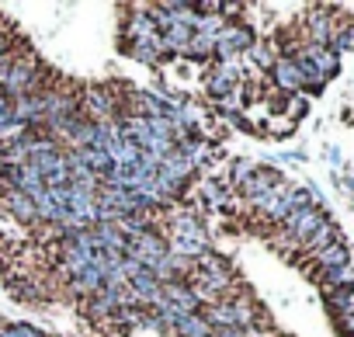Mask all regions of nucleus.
<instances>
[{
	"instance_id": "f257e3e1",
	"label": "nucleus",
	"mask_w": 354,
	"mask_h": 337,
	"mask_svg": "<svg viewBox=\"0 0 354 337\" xmlns=\"http://www.w3.org/2000/svg\"><path fill=\"white\" fill-rule=\"evenodd\" d=\"M254 28L243 25V21H226L216 35V60H233V56H243L250 46H254Z\"/></svg>"
},
{
	"instance_id": "f03ea898",
	"label": "nucleus",
	"mask_w": 354,
	"mask_h": 337,
	"mask_svg": "<svg viewBox=\"0 0 354 337\" xmlns=\"http://www.w3.org/2000/svg\"><path fill=\"white\" fill-rule=\"evenodd\" d=\"M278 188H285V178H281V171L278 167H268V163H254V171L247 174V181L240 185V195L250 202V199H261V195H271V192H278Z\"/></svg>"
},
{
	"instance_id": "7ed1b4c3",
	"label": "nucleus",
	"mask_w": 354,
	"mask_h": 337,
	"mask_svg": "<svg viewBox=\"0 0 354 337\" xmlns=\"http://www.w3.org/2000/svg\"><path fill=\"white\" fill-rule=\"evenodd\" d=\"M330 15H333V8H313L309 11V18H306V46L330 49V39H333V28H337V21Z\"/></svg>"
},
{
	"instance_id": "20e7f679",
	"label": "nucleus",
	"mask_w": 354,
	"mask_h": 337,
	"mask_svg": "<svg viewBox=\"0 0 354 337\" xmlns=\"http://www.w3.org/2000/svg\"><path fill=\"white\" fill-rule=\"evenodd\" d=\"M160 295H163V302L174 306L177 313H202V302H198V295H195V289H192L188 282H170V285L160 289Z\"/></svg>"
},
{
	"instance_id": "39448f33",
	"label": "nucleus",
	"mask_w": 354,
	"mask_h": 337,
	"mask_svg": "<svg viewBox=\"0 0 354 337\" xmlns=\"http://www.w3.org/2000/svg\"><path fill=\"white\" fill-rule=\"evenodd\" d=\"M271 84L278 87V94H302V73L295 66V60H274L271 66Z\"/></svg>"
},
{
	"instance_id": "423d86ee",
	"label": "nucleus",
	"mask_w": 354,
	"mask_h": 337,
	"mask_svg": "<svg viewBox=\"0 0 354 337\" xmlns=\"http://www.w3.org/2000/svg\"><path fill=\"white\" fill-rule=\"evenodd\" d=\"M91 264H94V254H84V251H77V247H70V244H63L59 254H56V268H59V275H66L70 282L80 278Z\"/></svg>"
},
{
	"instance_id": "0eeeda50",
	"label": "nucleus",
	"mask_w": 354,
	"mask_h": 337,
	"mask_svg": "<svg viewBox=\"0 0 354 337\" xmlns=\"http://www.w3.org/2000/svg\"><path fill=\"white\" fill-rule=\"evenodd\" d=\"M0 202H4V209L18 219V223H25V226H32V223H39V216H35V202L28 199V195H21V192H4L0 195Z\"/></svg>"
},
{
	"instance_id": "6e6552de",
	"label": "nucleus",
	"mask_w": 354,
	"mask_h": 337,
	"mask_svg": "<svg viewBox=\"0 0 354 337\" xmlns=\"http://www.w3.org/2000/svg\"><path fill=\"white\" fill-rule=\"evenodd\" d=\"M170 330L177 337H212V327L205 323L202 313H181V316H174Z\"/></svg>"
},
{
	"instance_id": "1a4fd4ad",
	"label": "nucleus",
	"mask_w": 354,
	"mask_h": 337,
	"mask_svg": "<svg viewBox=\"0 0 354 337\" xmlns=\"http://www.w3.org/2000/svg\"><path fill=\"white\" fill-rule=\"evenodd\" d=\"M306 53H309V60H313V66L319 70V77H323V80H333V77L340 73V56H337L333 49H316V46H306Z\"/></svg>"
},
{
	"instance_id": "9d476101",
	"label": "nucleus",
	"mask_w": 354,
	"mask_h": 337,
	"mask_svg": "<svg viewBox=\"0 0 354 337\" xmlns=\"http://www.w3.org/2000/svg\"><path fill=\"white\" fill-rule=\"evenodd\" d=\"M313 261L319 264V271H326V268H344V264H351V251H347L344 240H337V244L323 247L319 254H313Z\"/></svg>"
},
{
	"instance_id": "9b49d317",
	"label": "nucleus",
	"mask_w": 354,
	"mask_h": 337,
	"mask_svg": "<svg viewBox=\"0 0 354 337\" xmlns=\"http://www.w3.org/2000/svg\"><path fill=\"white\" fill-rule=\"evenodd\" d=\"M337 240H344L340 230H337V223H333V219H323V226H319L302 247H306V254H319L323 247H330V244H337Z\"/></svg>"
},
{
	"instance_id": "f8f14e48",
	"label": "nucleus",
	"mask_w": 354,
	"mask_h": 337,
	"mask_svg": "<svg viewBox=\"0 0 354 337\" xmlns=\"http://www.w3.org/2000/svg\"><path fill=\"white\" fill-rule=\"evenodd\" d=\"M122 53L125 56H132L136 63H146V66H156L163 56H160V49H156V42H122Z\"/></svg>"
},
{
	"instance_id": "ddd939ff",
	"label": "nucleus",
	"mask_w": 354,
	"mask_h": 337,
	"mask_svg": "<svg viewBox=\"0 0 354 337\" xmlns=\"http://www.w3.org/2000/svg\"><path fill=\"white\" fill-rule=\"evenodd\" d=\"M319 282H323L326 292H333V289H354V264L326 268V271H319Z\"/></svg>"
},
{
	"instance_id": "4468645a",
	"label": "nucleus",
	"mask_w": 354,
	"mask_h": 337,
	"mask_svg": "<svg viewBox=\"0 0 354 337\" xmlns=\"http://www.w3.org/2000/svg\"><path fill=\"white\" fill-rule=\"evenodd\" d=\"M101 285H104V275H101V268H94V264H91L80 278H73V282H70V292H77V295H87V299H91L94 292H101Z\"/></svg>"
},
{
	"instance_id": "2eb2a0df",
	"label": "nucleus",
	"mask_w": 354,
	"mask_h": 337,
	"mask_svg": "<svg viewBox=\"0 0 354 337\" xmlns=\"http://www.w3.org/2000/svg\"><path fill=\"white\" fill-rule=\"evenodd\" d=\"M243 56H247L257 70H264V73H271V66H274V60H278V53H274V46H271V42H254Z\"/></svg>"
},
{
	"instance_id": "dca6fc26",
	"label": "nucleus",
	"mask_w": 354,
	"mask_h": 337,
	"mask_svg": "<svg viewBox=\"0 0 354 337\" xmlns=\"http://www.w3.org/2000/svg\"><path fill=\"white\" fill-rule=\"evenodd\" d=\"M330 49H333L337 56H344V53H354V21H344V25H337V28H333Z\"/></svg>"
},
{
	"instance_id": "f3484780",
	"label": "nucleus",
	"mask_w": 354,
	"mask_h": 337,
	"mask_svg": "<svg viewBox=\"0 0 354 337\" xmlns=\"http://www.w3.org/2000/svg\"><path fill=\"white\" fill-rule=\"evenodd\" d=\"M188 60H212L216 56V39L212 35H192V42H188V53H185Z\"/></svg>"
},
{
	"instance_id": "a211bd4d",
	"label": "nucleus",
	"mask_w": 354,
	"mask_h": 337,
	"mask_svg": "<svg viewBox=\"0 0 354 337\" xmlns=\"http://www.w3.org/2000/svg\"><path fill=\"white\" fill-rule=\"evenodd\" d=\"M326 309L333 316H344L347 309H354V289H333V292H326Z\"/></svg>"
},
{
	"instance_id": "6ab92c4d",
	"label": "nucleus",
	"mask_w": 354,
	"mask_h": 337,
	"mask_svg": "<svg viewBox=\"0 0 354 337\" xmlns=\"http://www.w3.org/2000/svg\"><path fill=\"white\" fill-rule=\"evenodd\" d=\"M281 115L288 118V125H295L299 118H306V115H309V101H306L302 94H292V98L285 101V108H281Z\"/></svg>"
},
{
	"instance_id": "aec40b11",
	"label": "nucleus",
	"mask_w": 354,
	"mask_h": 337,
	"mask_svg": "<svg viewBox=\"0 0 354 337\" xmlns=\"http://www.w3.org/2000/svg\"><path fill=\"white\" fill-rule=\"evenodd\" d=\"M0 337H46V334L35 330L32 323H8V327H0Z\"/></svg>"
},
{
	"instance_id": "412c9836",
	"label": "nucleus",
	"mask_w": 354,
	"mask_h": 337,
	"mask_svg": "<svg viewBox=\"0 0 354 337\" xmlns=\"http://www.w3.org/2000/svg\"><path fill=\"white\" fill-rule=\"evenodd\" d=\"M250 171H254V163H250V160H243V156H240V160H233V167H230V185H233V188H240V185L247 181V174H250Z\"/></svg>"
},
{
	"instance_id": "4be33fe9",
	"label": "nucleus",
	"mask_w": 354,
	"mask_h": 337,
	"mask_svg": "<svg viewBox=\"0 0 354 337\" xmlns=\"http://www.w3.org/2000/svg\"><path fill=\"white\" fill-rule=\"evenodd\" d=\"M15 299H28V302L39 299V285H35V282H18V285H15Z\"/></svg>"
},
{
	"instance_id": "5701e85b",
	"label": "nucleus",
	"mask_w": 354,
	"mask_h": 337,
	"mask_svg": "<svg viewBox=\"0 0 354 337\" xmlns=\"http://www.w3.org/2000/svg\"><path fill=\"white\" fill-rule=\"evenodd\" d=\"M326 156H330V163H333V167L340 163V149H337V146H326Z\"/></svg>"
},
{
	"instance_id": "b1692460",
	"label": "nucleus",
	"mask_w": 354,
	"mask_h": 337,
	"mask_svg": "<svg viewBox=\"0 0 354 337\" xmlns=\"http://www.w3.org/2000/svg\"><path fill=\"white\" fill-rule=\"evenodd\" d=\"M4 178H8V167H4V163H0V185H4Z\"/></svg>"
}]
</instances>
